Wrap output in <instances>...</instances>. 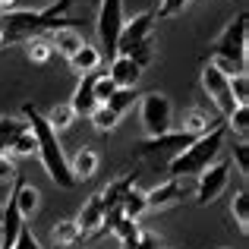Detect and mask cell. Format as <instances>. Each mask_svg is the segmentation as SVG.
<instances>
[{
    "instance_id": "obj_11",
    "label": "cell",
    "mask_w": 249,
    "mask_h": 249,
    "mask_svg": "<svg viewBox=\"0 0 249 249\" xmlns=\"http://www.w3.org/2000/svg\"><path fill=\"white\" fill-rule=\"evenodd\" d=\"M155 22H158L155 13H139V16L126 19V22H123V32H120V41H117V54L133 48V44H139V41H148V38L155 35Z\"/></svg>"
},
{
    "instance_id": "obj_27",
    "label": "cell",
    "mask_w": 249,
    "mask_h": 249,
    "mask_svg": "<svg viewBox=\"0 0 249 249\" xmlns=\"http://www.w3.org/2000/svg\"><path fill=\"white\" fill-rule=\"evenodd\" d=\"M91 126L98 129V133H114L117 129V123H120V114H114V110L107 107V104H98L95 110H91Z\"/></svg>"
},
{
    "instance_id": "obj_38",
    "label": "cell",
    "mask_w": 249,
    "mask_h": 249,
    "mask_svg": "<svg viewBox=\"0 0 249 249\" xmlns=\"http://www.w3.org/2000/svg\"><path fill=\"white\" fill-rule=\"evenodd\" d=\"M85 3H98V0H85Z\"/></svg>"
},
{
    "instance_id": "obj_2",
    "label": "cell",
    "mask_w": 249,
    "mask_h": 249,
    "mask_svg": "<svg viewBox=\"0 0 249 249\" xmlns=\"http://www.w3.org/2000/svg\"><path fill=\"white\" fill-rule=\"evenodd\" d=\"M22 120H25V126H29V133L35 136V155L41 158L48 177L60 189H76V177L70 174V158H67V152H63V145H60V136L51 129V123L44 120V114H38L32 104H25Z\"/></svg>"
},
{
    "instance_id": "obj_10",
    "label": "cell",
    "mask_w": 249,
    "mask_h": 249,
    "mask_svg": "<svg viewBox=\"0 0 249 249\" xmlns=\"http://www.w3.org/2000/svg\"><path fill=\"white\" fill-rule=\"evenodd\" d=\"M189 142H193L189 133H183V129H167L164 136L142 139L139 145H136V155H139V158H152V155H161V152H183Z\"/></svg>"
},
{
    "instance_id": "obj_12",
    "label": "cell",
    "mask_w": 249,
    "mask_h": 249,
    "mask_svg": "<svg viewBox=\"0 0 249 249\" xmlns=\"http://www.w3.org/2000/svg\"><path fill=\"white\" fill-rule=\"evenodd\" d=\"M16 186H13V205H16V212H19V218L22 221H32L35 218V212H38V199H41V193H38L32 183H25L22 177H16Z\"/></svg>"
},
{
    "instance_id": "obj_7",
    "label": "cell",
    "mask_w": 249,
    "mask_h": 249,
    "mask_svg": "<svg viewBox=\"0 0 249 249\" xmlns=\"http://www.w3.org/2000/svg\"><path fill=\"white\" fill-rule=\"evenodd\" d=\"M227 183H231V164H227V161L208 164L199 177H196V189H193L196 202H199V205H212V202L227 189Z\"/></svg>"
},
{
    "instance_id": "obj_13",
    "label": "cell",
    "mask_w": 249,
    "mask_h": 249,
    "mask_svg": "<svg viewBox=\"0 0 249 249\" xmlns=\"http://www.w3.org/2000/svg\"><path fill=\"white\" fill-rule=\"evenodd\" d=\"M67 104L73 107L76 117H91V110L98 107V101H95V73L82 76L79 85H76V91H73V98H70Z\"/></svg>"
},
{
    "instance_id": "obj_24",
    "label": "cell",
    "mask_w": 249,
    "mask_h": 249,
    "mask_svg": "<svg viewBox=\"0 0 249 249\" xmlns=\"http://www.w3.org/2000/svg\"><path fill=\"white\" fill-rule=\"evenodd\" d=\"M44 120L51 123V129H54L57 136H60L63 129H70L76 123V114H73V107H70V104H54V107L44 114Z\"/></svg>"
},
{
    "instance_id": "obj_3",
    "label": "cell",
    "mask_w": 249,
    "mask_h": 249,
    "mask_svg": "<svg viewBox=\"0 0 249 249\" xmlns=\"http://www.w3.org/2000/svg\"><path fill=\"white\" fill-rule=\"evenodd\" d=\"M224 139H227L224 123H221V126H214L212 133H205V136H196V139L189 142L183 152H177L174 158H170L167 174L170 177H199L208 164H214V161H218L221 148H224Z\"/></svg>"
},
{
    "instance_id": "obj_1",
    "label": "cell",
    "mask_w": 249,
    "mask_h": 249,
    "mask_svg": "<svg viewBox=\"0 0 249 249\" xmlns=\"http://www.w3.org/2000/svg\"><path fill=\"white\" fill-rule=\"evenodd\" d=\"M70 3L73 0H54V6H48V10H6V13H0V48L3 44H25L35 35L73 25L76 19L63 16L70 10Z\"/></svg>"
},
{
    "instance_id": "obj_30",
    "label": "cell",
    "mask_w": 249,
    "mask_h": 249,
    "mask_svg": "<svg viewBox=\"0 0 249 249\" xmlns=\"http://www.w3.org/2000/svg\"><path fill=\"white\" fill-rule=\"evenodd\" d=\"M227 85H231L233 104H249V76L246 73H233L231 79H227Z\"/></svg>"
},
{
    "instance_id": "obj_33",
    "label": "cell",
    "mask_w": 249,
    "mask_h": 249,
    "mask_svg": "<svg viewBox=\"0 0 249 249\" xmlns=\"http://www.w3.org/2000/svg\"><path fill=\"white\" fill-rule=\"evenodd\" d=\"M233 164H237L240 177L249 180V145H246V139H237V142H233Z\"/></svg>"
},
{
    "instance_id": "obj_20",
    "label": "cell",
    "mask_w": 249,
    "mask_h": 249,
    "mask_svg": "<svg viewBox=\"0 0 249 249\" xmlns=\"http://www.w3.org/2000/svg\"><path fill=\"white\" fill-rule=\"evenodd\" d=\"M231 218H233V224H237L240 233H249V189L246 186L233 193V199H231Z\"/></svg>"
},
{
    "instance_id": "obj_18",
    "label": "cell",
    "mask_w": 249,
    "mask_h": 249,
    "mask_svg": "<svg viewBox=\"0 0 249 249\" xmlns=\"http://www.w3.org/2000/svg\"><path fill=\"white\" fill-rule=\"evenodd\" d=\"M98 164H101V158H98V152L91 145H82L79 152L70 158V174L76 177V183L79 180H89V177H95Z\"/></svg>"
},
{
    "instance_id": "obj_15",
    "label": "cell",
    "mask_w": 249,
    "mask_h": 249,
    "mask_svg": "<svg viewBox=\"0 0 249 249\" xmlns=\"http://www.w3.org/2000/svg\"><path fill=\"white\" fill-rule=\"evenodd\" d=\"M183 133H189V136H193V139H196V136H205V133H212V129L214 126H221V123H224V120H221V117H212V114H205V110H202V107H189L186 110V114H183Z\"/></svg>"
},
{
    "instance_id": "obj_22",
    "label": "cell",
    "mask_w": 249,
    "mask_h": 249,
    "mask_svg": "<svg viewBox=\"0 0 249 249\" xmlns=\"http://www.w3.org/2000/svg\"><path fill=\"white\" fill-rule=\"evenodd\" d=\"M51 240H54V246L70 249L82 240V233H79V227H76V221H57V224L51 227Z\"/></svg>"
},
{
    "instance_id": "obj_4",
    "label": "cell",
    "mask_w": 249,
    "mask_h": 249,
    "mask_svg": "<svg viewBox=\"0 0 249 249\" xmlns=\"http://www.w3.org/2000/svg\"><path fill=\"white\" fill-rule=\"evenodd\" d=\"M246 38H249V16L243 10L224 25V32L212 44V63L221 73L227 76L246 73Z\"/></svg>"
},
{
    "instance_id": "obj_26",
    "label": "cell",
    "mask_w": 249,
    "mask_h": 249,
    "mask_svg": "<svg viewBox=\"0 0 249 249\" xmlns=\"http://www.w3.org/2000/svg\"><path fill=\"white\" fill-rule=\"evenodd\" d=\"M22 129H25V120H19V117H0V155H10L13 139Z\"/></svg>"
},
{
    "instance_id": "obj_39",
    "label": "cell",
    "mask_w": 249,
    "mask_h": 249,
    "mask_svg": "<svg viewBox=\"0 0 249 249\" xmlns=\"http://www.w3.org/2000/svg\"><path fill=\"white\" fill-rule=\"evenodd\" d=\"M54 249H60V246H54Z\"/></svg>"
},
{
    "instance_id": "obj_6",
    "label": "cell",
    "mask_w": 249,
    "mask_h": 249,
    "mask_svg": "<svg viewBox=\"0 0 249 249\" xmlns=\"http://www.w3.org/2000/svg\"><path fill=\"white\" fill-rule=\"evenodd\" d=\"M123 0H98V51L107 54L110 60L117 57V41H120V32H123Z\"/></svg>"
},
{
    "instance_id": "obj_29",
    "label": "cell",
    "mask_w": 249,
    "mask_h": 249,
    "mask_svg": "<svg viewBox=\"0 0 249 249\" xmlns=\"http://www.w3.org/2000/svg\"><path fill=\"white\" fill-rule=\"evenodd\" d=\"M120 54H126V57H129V60H133L139 70H145L148 63H152V57H155V41L148 38V41H139V44H133V48L120 51Z\"/></svg>"
},
{
    "instance_id": "obj_34",
    "label": "cell",
    "mask_w": 249,
    "mask_h": 249,
    "mask_svg": "<svg viewBox=\"0 0 249 249\" xmlns=\"http://www.w3.org/2000/svg\"><path fill=\"white\" fill-rule=\"evenodd\" d=\"M16 177H19V170H16V161H13V155H0V186L13 183Z\"/></svg>"
},
{
    "instance_id": "obj_16",
    "label": "cell",
    "mask_w": 249,
    "mask_h": 249,
    "mask_svg": "<svg viewBox=\"0 0 249 249\" xmlns=\"http://www.w3.org/2000/svg\"><path fill=\"white\" fill-rule=\"evenodd\" d=\"M101 60H104V54L98 51V44H89V41H85L67 63H70V70H73L76 76H89V73H95V70L101 67Z\"/></svg>"
},
{
    "instance_id": "obj_36",
    "label": "cell",
    "mask_w": 249,
    "mask_h": 249,
    "mask_svg": "<svg viewBox=\"0 0 249 249\" xmlns=\"http://www.w3.org/2000/svg\"><path fill=\"white\" fill-rule=\"evenodd\" d=\"M13 249H44L41 243H38V237L29 231V224L19 231V237H16V243H13Z\"/></svg>"
},
{
    "instance_id": "obj_32",
    "label": "cell",
    "mask_w": 249,
    "mask_h": 249,
    "mask_svg": "<svg viewBox=\"0 0 249 249\" xmlns=\"http://www.w3.org/2000/svg\"><path fill=\"white\" fill-rule=\"evenodd\" d=\"M117 91V82L110 79L107 73H95V101L98 104H107V98Z\"/></svg>"
},
{
    "instance_id": "obj_21",
    "label": "cell",
    "mask_w": 249,
    "mask_h": 249,
    "mask_svg": "<svg viewBox=\"0 0 249 249\" xmlns=\"http://www.w3.org/2000/svg\"><path fill=\"white\" fill-rule=\"evenodd\" d=\"M120 212H123V218H133V221H139L142 214L148 212L145 193H142V189H136V186H129V189H126V196L120 199Z\"/></svg>"
},
{
    "instance_id": "obj_14",
    "label": "cell",
    "mask_w": 249,
    "mask_h": 249,
    "mask_svg": "<svg viewBox=\"0 0 249 249\" xmlns=\"http://www.w3.org/2000/svg\"><path fill=\"white\" fill-rule=\"evenodd\" d=\"M44 35L51 38V48H54V54H60V57H73L76 51L85 44V38H82V32H76V25H67V29H54V32H44Z\"/></svg>"
},
{
    "instance_id": "obj_37",
    "label": "cell",
    "mask_w": 249,
    "mask_h": 249,
    "mask_svg": "<svg viewBox=\"0 0 249 249\" xmlns=\"http://www.w3.org/2000/svg\"><path fill=\"white\" fill-rule=\"evenodd\" d=\"M136 249H161V240L155 237L152 231H139V243H136Z\"/></svg>"
},
{
    "instance_id": "obj_35",
    "label": "cell",
    "mask_w": 249,
    "mask_h": 249,
    "mask_svg": "<svg viewBox=\"0 0 249 249\" xmlns=\"http://www.w3.org/2000/svg\"><path fill=\"white\" fill-rule=\"evenodd\" d=\"M189 0H161V6H158V13H155V19H170V16H177V13L186 6Z\"/></svg>"
},
{
    "instance_id": "obj_8",
    "label": "cell",
    "mask_w": 249,
    "mask_h": 249,
    "mask_svg": "<svg viewBox=\"0 0 249 249\" xmlns=\"http://www.w3.org/2000/svg\"><path fill=\"white\" fill-rule=\"evenodd\" d=\"M227 79H231V76L221 73L212 60L202 63V89H205V95L212 98V104L218 107L221 120H224V117L237 107V104H233V98H231V85H227Z\"/></svg>"
},
{
    "instance_id": "obj_31",
    "label": "cell",
    "mask_w": 249,
    "mask_h": 249,
    "mask_svg": "<svg viewBox=\"0 0 249 249\" xmlns=\"http://www.w3.org/2000/svg\"><path fill=\"white\" fill-rule=\"evenodd\" d=\"M10 155H19V158H29V155H35V136L29 133V126H25L22 133H19L16 139H13Z\"/></svg>"
},
{
    "instance_id": "obj_17",
    "label": "cell",
    "mask_w": 249,
    "mask_h": 249,
    "mask_svg": "<svg viewBox=\"0 0 249 249\" xmlns=\"http://www.w3.org/2000/svg\"><path fill=\"white\" fill-rule=\"evenodd\" d=\"M110 79H114L120 89H136V82H139V76H142V70L136 67L133 60H129L126 54H117L114 60H110Z\"/></svg>"
},
{
    "instance_id": "obj_5",
    "label": "cell",
    "mask_w": 249,
    "mask_h": 249,
    "mask_svg": "<svg viewBox=\"0 0 249 249\" xmlns=\"http://www.w3.org/2000/svg\"><path fill=\"white\" fill-rule=\"evenodd\" d=\"M139 120H142V129H145V139H155V136H164L167 129H174V107H170V98L164 91L139 95Z\"/></svg>"
},
{
    "instance_id": "obj_19",
    "label": "cell",
    "mask_w": 249,
    "mask_h": 249,
    "mask_svg": "<svg viewBox=\"0 0 249 249\" xmlns=\"http://www.w3.org/2000/svg\"><path fill=\"white\" fill-rule=\"evenodd\" d=\"M139 221H133V218H117L114 224H110V233L117 237V243H120V249H136V243H139Z\"/></svg>"
},
{
    "instance_id": "obj_28",
    "label": "cell",
    "mask_w": 249,
    "mask_h": 249,
    "mask_svg": "<svg viewBox=\"0 0 249 249\" xmlns=\"http://www.w3.org/2000/svg\"><path fill=\"white\" fill-rule=\"evenodd\" d=\"M136 101H139V91H136V89H120V85H117V91L107 98V107L114 110V114H120V117H123Z\"/></svg>"
},
{
    "instance_id": "obj_25",
    "label": "cell",
    "mask_w": 249,
    "mask_h": 249,
    "mask_svg": "<svg viewBox=\"0 0 249 249\" xmlns=\"http://www.w3.org/2000/svg\"><path fill=\"white\" fill-rule=\"evenodd\" d=\"M25 57H29L32 63H48L51 57H54V48H51V38L48 35H35L25 41Z\"/></svg>"
},
{
    "instance_id": "obj_23",
    "label": "cell",
    "mask_w": 249,
    "mask_h": 249,
    "mask_svg": "<svg viewBox=\"0 0 249 249\" xmlns=\"http://www.w3.org/2000/svg\"><path fill=\"white\" fill-rule=\"evenodd\" d=\"M224 129L233 133L237 139H246V133H249V104H237V107L224 117Z\"/></svg>"
},
{
    "instance_id": "obj_9",
    "label": "cell",
    "mask_w": 249,
    "mask_h": 249,
    "mask_svg": "<svg viewBox=\"0 0 249 249\" xmlns=\"http://www.w3.org/2000/svg\"><path fill=\"white\" fill-rule=\"evenodd\" d=\"M193 189H196V186L189 183V177H170V180L158 183V186H152V189L145 193L148 212H152V208H167V205H174V202L186 199Z\"/></svg>"
}]
</instances>
